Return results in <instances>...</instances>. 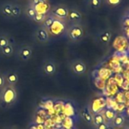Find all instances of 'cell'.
<instances>
[{
  "mask_svg": "<svg viewBox=\"0 0 129 129\" xmlns=\"http://www.w3.org/2000/svg\"><path fill=\"white\" fill-rule=\"evenodd\" d=\"M33 3V4H38V3H43V2H45L46 0H32Z\"/></svg>",
  "mask_w": 129,
  "mask_h": 129,
  "instance_id": "cell-26",
  "label": "cell"
},
{
  "mask_svg": "<svg viewBox=\"0 0 129 129\" xmlns=\"http://www.w3.org/2000/svg\"><path fill=\"white\" fill-rule=\"evenodd\" d=\"M43 70L46 75H53L56 71V67L52 60H47L43 65Z\"/></svg>",
  "mask_w": 129,
  "mask_h": 129,
  "instance_id": "cell-8",
  "label": "cell"
},
{
  "mask_svg": "<svg viewBox=\"0 0 129 129\" xmlns=\"http://www.w3.org/2000/svg\"><path fill=\"white\" fill-rule=\"evenodd\" d=\"M71 69L73 72L77 74V75H82L86 72L87 67L86 64L81 60H75L72 65H71Z\"/></svg>",
  "mask_w": 129,
  "mask_h": 129,
  "instance_id": "cell-6",
  "label": "cell"
},
{
  "mask_svg": "<svg viewBox=\"0 0 129 129\" xmlns=\"http://www.w3.org/2000/svg\"><path fill=\"white\" fill-rule=\"evenodd\" d=\"M107 126H108V125H107V123H106V122H103V123H102V124H100V125H97V129H106L107 128Z\"/></svg>",
  "mask_w": 129,
  "mask_h": 129,
  "instance_id": "cell-24",
  "label": "cell"
},
{
  "mask_svg": "<svg viewBox=\"0 0 129 129\" xmlns=\"http://www.w3.org/2000/svg\"><path fill=\"white\" fill-rule=\"evenodd\" d=\"M81 116H82V118L88 123H92L93 122V117L91 116L90 113H89V110L85 108L82 113H81Z\"/></svg>",
  "mask_w": 129,
  "mask_h": 129,
  "instance_id": "cell-20",
  "label": "cell"
},
{
  "mask_svg": "<svg viewBox=\"0 0 129 129\" xmlns=\"http://www.w3.org/2000/svg\"><path fill=\"white\" fill-rule=\"evenodd\" d=\"M67 36L73 42L80 40L84 36V28L81 24L79 23H72L67 29Z\"/></svg>",
  "mask_w": 129,
  "mask_h": 129,
  "instance_id": "cell-2",
  "label": "cell"
},
{
  "mask_svg": "<svg viewBox=\"0 0 129 129\" xmlns=\"http://www.w3.org/2000/svg\"><path fill=\"white\" fill-rule=\"evenodd\" d=\"M106 129H114V128H113V127H112V126H110V125H108V126H107V128Z\"/></svg>",
  "mask_w": 129,
  "mask_h": 129,
  "instance_id": "cell-28",
  "label": "cell"
},
{
  "mask_svg": "<svg viewBox=\"0 0 129 129\" xmlns=\"http://www.w3.org/2000/svg\"><path fill=\"white\" fill-rule=\"evenodd\" d=\"M68 11V9L66 7L63 5H58V6L54 7L51 10V14L59 18L67 19Z\"/></svg>",
  "mask_w": 129,
  "mask_h": 129,
  "instance_id": "cell-4",
  "label": "cell"
},
{
  "mask_svg": "<svg viewBox=\"0 0 129 129\" xmlns=\"http://www.w3.org/2000/svg\"><path fill=\"white\" fill-rule=\"evenodd\" d=\"M12 3H4L3 5H2L1 6V11L2 13L8 17H11V10H12Z\"/></svg>",
  "mask_w": 129,
  "mask_h": 129,
  "instance_id": "cell-10",
  "label": "cell"
},
{
  "mask_svg": "<svg viewBox=\"0 0 129 129\" xmlns=\"http://www.w3.org/2000/svg\"><path fill=\"white\" fill-rule=\"evenodd\" d=\"M35 37L39 42H43V43L47 42L49 41V33H48L47 29H45L43 26L38 27L36 29Z\"/></svg>",
  "mask_w": 129,
  "mask_h": 129,
  "instance_id": "cell-5",
  "label": "cell"
},
{
  "mask_svg": "<svg viewBox=\"0 0 129 129\" xmlns=\"http://www.w3.org/2000/svg\"><path fill=\"white\" fill-rule=\"evenodd\" d=\"M122 2V0H105V2L111 7H116L119 5Z\"/></svg>",
  "mask_w": 129,
  "mask_h": 129,
  "instance_id": "cell-23",
  "label": "cell"
},
{
  "mask_svg": "<svg viewBox=\"0 0 129 129\" xmlns=\"http://www.w3.org/2000/svg\"><path fill=\"white\" fill-rule=\"evenodd\" d=\"M117 129H128V127H125V126H121V127H119Z\"/></svg>",
  "mask_w": 129,
  "mask_h": 129,
  "instance_id": "cell-27",
  "label": "cell"
},
{
  "mask_svg": "<svg viewBox=\"0 0 129 129\" xmlns=\"http://www.w3.org/2000/svg\"><path fill=\"white\" fill-rule=\"evenodd\" d=\"M111 38H112V32L109 29L104 30L98 36L99 41L103 44H108L110 42Z\"/></svg>",
  "mask_w": 129,
  "mask_h": 129,
  "instance_id": "cell-9",
  "label": "cell"
},
{
  "mask_svg": "<svg viewBox=\"0 0 129 129\" xmlns=\"http://www.w3.org/2000/svg\"><path fill=\"white\" fill-rule=\"evenodd\" d=\"M17 99V92L14 86L7 85L6 87H2V90L0 94V101L1 104L3 106H9L14 103Z\"/></svg>",
  "mask_w": 129,
  "mask_h": 129,
  "instance_id": "cell-1",
  "label": "cell"
},
{
  "mask_svg": "<svg viewBox=\"0 0 129 129\" xmlns=\"http://www.w3.org/2000/svg\"><path fill=\"white\" fill-rule=\"evenodd\" d=\"M21 14V8L20 5L13 4L12 5V10H11V16L13 17H18Z\"/></svg>",
  "mask_w": 129,
  "mask_h": 129,
  "instance_id": "cell-18",
  "label": "cell"
},
{
  "mask_svg": "<svg viewBox=\"0 0 129 129\" xmlns=\"http://www.w3.org/2000/svg\"><path fill=\"white\" fill-rule=\"evenodd\" d=\"M105 122L106 121H105L104 116L102 115L101 113H96L93 117V122L96 126H97Z\"/></svg>",
  "mask_w": 129,
  "mask_h": 129,
  "instance_id": "cell-15",
  "label": "cell"
},
{
  "mask_svg": "<svg viewBox=\"0 0 129 129\" xmlns=\"http://www.w3.org/2000/svg\"><path fill=\"white\" fill-rule=\"evenodd\" d=\"M25 13H26L27 16L30 19H31V20H34V18H35V17H36V14H37V12H36L35 8L33 7V6H31V5H29L27 8H26V9H25Z\"/></svg>",
  "mask_w": 129,
  "mask_h": 129,
  "instance_id": "cell-14",
  "label": "cell"
},
{
  "mask_svg": "<svg viewBox=\"0 0 129 129\" xmlns=\"http://www.w3.org/2000/svg\"><path fill=\"white\" fill-rule=\"evenodd\" d=\"M5 77L0 74V88H2L5 85Z\"/></svg>",
  "mask_w": 129,
  "mask_h": 129,
  "instance_id": "cell-25",
  "label": "cell"
},
{
  "mask_svg": "<svg viewBox=\"0 0 129 129\" xmlns=\"http://www.w3.org/2000/svg\"><path fill=\"white\" fill-rule=\"evenodd\" d=\"M116 113L113 110H106L105 112V115H104V118H105V121L106 120L107 122H113V120L114 119V118L116 116Z\"/></svg>",
  "mask_w": 129,
  "mask_h": 129,
  "instance_id": "cell-16",
  "label": "cell"
},
{
  "mask_svg": "<svg viewBox=\"0 0 129 129\" xmlns=\"http://www.w3.org/2000/svg\"><path fill=\"white\" fill-rule=\"evenodd\" d=\"M18 80V76L17 75V73H10L7 75L6 77V81L8 82V85L14 86Z\"/></svg>",
  "mask_w": 129,
  "mask_h": 129,
  "instance_id": "cell-13",
  "label": "cell"
},
{
  "mask_svg": "<svg viewBox=\"0 0 129 129\" xmlns=\"http://www.w3.org/2000/svg\"><path fill=\"white\" fill-rule=\"evenodd\" d=\"M125 122V116H123L122 115H116V117L114 118V119L113 120V126L115 127H121V126H123L124 123Z\"/></svg>",
  "mask_w": 129,
  "mask_h": 129,
  "instance_id": "cell-11",
  "label": "cell"
},
{
  "mask_svg": "<svg viewBox=\"0 0 129 129\" xmlns=\"http://www.w3.org/2000/svg\"><path fill=\"white\" fill-rule=\"evenodd\" d=\"M101 0H88L89 5L93 9H97L101 6Z\"/></svg>",
  "mask_w": 129,
  "mask_h": 129,
  "instance_id": "cell-22",
  "label": "cell"
},
{
  "mask_svg": "<svg viewBox=\"0 0 129 129\" xmlns=\"http://www.w3.org/2000/svg\"><path fill=\"white\" fill-rule=\"evenodd\" d=\"M32 54H33V48L32 47L27 45L21 46L18 51V56L24 61L28 60L31 57Z\"/></svg>",
  "mask_w": 129,
  "mask_h": 129,
  "instance_id": "cell-3",
  "label": "cell"
},
{
  "mask_svg": "<svg viewBox=\"0 0 129 129\" xmlns=\"http://www.w3.org/2000/svg\"><path fill=\"white\" fill-rule=\"evenodd\" d=\"M121 25H122V28L123 29V30H125V32H126V36H127V38H128L129 19L128 14L125 17H123V18L122 20V24Z\"/></svg>",
  "mask_w": 129,
  "mask_h": 129,
  "instance_id": "cell-17",
  "label": "cell"
},
{
  "mask_svg": "<svg viewBox=\"0 0 129 129\" xmlns=\"http://www.w3.org/2000/svg\"><path fill=\"white\" fill-rule=\"evenodd\" d=\"M67 19L73 23H79L82 20V14L76 9H68Z\"/></svg>",
  "mask_w": 129,
  "mask_h": 129,
  "instance_id": "cell-7",
  "label": "cell"
},
{
  "mask_svg": "<svg viewBox=\"0 0 129 129\" xmlns=\"http://www.w3.org/2000/svg\"><path fill=\"white\" fill-rule=\"evenodd\" d=\"M0 51H1V53L4 56L11 57L14 53V48H13L12 45L11 43H9L8 45H7L6 46H5L2 49H0Z\"/></svg>",
  "mask_w": 129,
  "mask_h": 129,
  "instance_id": "cell-12",
  "label": "cell"
},
{
  "mask_svg": "<svg viewBox=\"0 0 129 129\" xmlns=\"http://www.w3.org/2000/svg\"><path fill=\"white\" fill-rule=\"evenodd\" d=\"M9 43H10V40L8 36L4 33L0 34V49L4 48Z\"/></svg>",
  "mask_w": 129,
  "mask_h": 129,
  "instance_id": "cell-19",
  "label": "cell"
},
{
  "mask_svg": "<svg viewBox=\"0 0 129 129\" xmlns=\"http://www.w3.org/2000/svg\"><path fill=\"white\" fill-rule=\"evenodd\" d=\"M53 23H54V17H48L43 20L42 26L44 27L45 29H49V27H51V26L52 25Z\"/></svg>",
  "mask_w": 129,
  "mask_h": 129,
  "instance_id": "cell-21",
  "label": "cell"
}]
</instances>
